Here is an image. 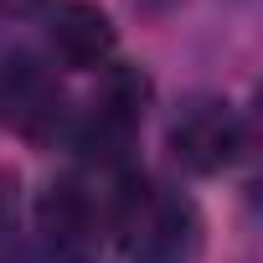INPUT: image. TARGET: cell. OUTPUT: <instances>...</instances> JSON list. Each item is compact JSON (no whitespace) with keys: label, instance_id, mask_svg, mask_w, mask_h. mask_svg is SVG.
<instances>
[{"label":"cell","instance_id":"1","mask_svg":"<svg viewBox=\"0 0 263 263\" xmlns=\"http://www.w3.org/2000/svg\"><path fill=\"white\" fill-rule=\"evenodd\" d=\"M108 222L129 263H186L196 253V212L155 181L129 176L114 196Z\"/></svg>","mask_w":263,"mask_h":263},{"label":"cell","instance_id":"2","mask_svg":"<svg viewBox=\"0 0 263 263\" xmlns=\"http://www.w3.org/2000/svg\"><path fill=\"white\" fill-rule=\"evenodd\" d=\"M103 201L83 176H57L36 201V232L52 263H93L103 242Z\"/></svg>","mask_w":263,"mask_h":263},{"label":"cell","instance_id":"3","mask_svg":"<svg viewBox=\"0 0 263 263\" xmlns=\"http://www.w3.org/2000/svg\"><path fill=\"white\" fill-rule=\"evenodd\" d=\"M150 108V78L140 67H103L98 78V93L88 103V119H83V150H93L98 160H119L135 140V129Z\"/></svg>","mask_w":263,"mask_h":263},{"label":"cell","instance_id":"4","mask_svg":"<svg viewBox=\"0 0 263 263\" xmlns=\"http://www.w3.org/2000/svg\"><path fill=\"white\" fill-rule=\"evenodd\" d=\"M242 150V119L222 98H191L171 119V155L196 176H222Z\"/></svg>","mask_w":263,"mask_h":263},{"label":"cell","instance_id":"5","mask_svg":"<svg viewBox=\"0 0 263 263\" xmlns=\"http://www.w3.org/2000/svg\"><path fill=\"white\" fill-rule=\"evenodd\" d=\"M52 52L67 67H108L114 57V21L93 0H62L52 11Z\"/></svg>","mask_w":263,"mask_h":263},{"label":"cell","instance_id":"6","mask_svg":"<svg viewBox=\"0 0 263 263\" xmlns=\"http://www.w3.org/2000/svg\"><path fill=\"white\" fill-rule=\"evenodd\" d=\"M0 88H6V103H11V114H16V124L26 129V135H36V140L57 135V124H62V93H57V83L36 62L16 57L6 67V83H0Z\"/></svg>","mask_w":263,"mask_h":263},{"label":"cell","instance_id":"7","mask_svg":"<svg viewBox=\"0 0 263 263\" xmlns=\"http://www.w3.org/2000/svg\"><path fill=\"white\" fill-rule=\"evenodd\" d=\"M0 263H26L21 217H16V181L11 176H0Z\"/></svg>","mask_w":263,"mask_h":263},{"label":"cell","instance_id":"8","mask_svg":"<svg viewBox=\"0 0 263 263\" xmlns=\"http://www.w3.org/2000/svg\"><path fill=\"white\" fill-rule=\"evenodd\" d=\"M42 6H47V0H0V11H11V16H31Z\"/></svg>","mask_w":263,"mask_h":263}]
</instances>
